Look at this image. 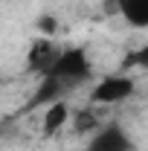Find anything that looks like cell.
I'll use <instances>...</instances> for the list:
<instances>
[{
	"mask_svg": "<svg viewBox=\"0 0 148 151\" xmlns=\"http://www.w3.org/2000/svg\"><path fill=\"white\" fill-rule=\"evenodd\" d=\"M50 76L61 78L70 90H75L78 84H84L90 78V58H87L84 50H78V47L61 50L58 58H55V64H52V70H50Z\"/></svg>",
	"mask_w": 148,
	"mask_h": 151,
	"instance_id": "6da1fadb",
	"label": "cell"
},
{
	"mask_svg": "<svg viewBox=\"0 0 148 151\" xmlns=\"http://www.w3.org/2000/svg\"><path fill=\"white\" fill-rule=\"evenodd\" d=\"M134 87L137 84L131 76H105L90 90V102L93 105H119L134 96Z\"/></svg>",
	"mask_w": 148,
	"mask_h": 151,
	"instance_id": "7a4b0ae2",
	"label": "cell"
},
{
	"mask_svg": "<svg viewBox=\"0 0 148 151\" xmlns=\"http://www.w3.org/2000/svg\"><path fill=\"white\" fill-rule=\"evenodd\" d=\"M58 52H61V50H58L50 38H38V41H32V47H29V52H26V67H29L32 73H38V76H47L52 70Z\"/></svg>",
	"mask_w": 148,
	"mask_h": 151,
	"instance_id": "3957f363",
	"label": "cell"
},
{
	"mask_svg": "<svg viewBox=\"0 0 148 151\" xmlns=\"http://www.w3.org/2000/svg\"><path fill=\"white\" fill-rule=\"evenodd\" d=\"M87 151H134V142L125 134L122 125H105L102 131L93 137V142L87 145Z\"/></svg>",
	"mask_w": 148,
	"mask_h": 151,
	"instance_id": "277c9868",
	"label": "cell"
},
{
	"mask_svg": "<svg viewBox=\"0 0 148 151\" xmlns=\"http://www.w3.org/2000/svg\"><path fill=\"white\" fill-rule=\"evenodd\" d=\"M64 93H70V87L55 78V76H41V84L35 87V93H32V102H29V108H38V105H52L58 99H64Z\"/></svg>",
	"mask_w": 148,
	"mask_h": 151,
	"instance_id": "5b68a950",
	"label": "cell"
},
{
	"mask_svg": "<svg viewBox=\"0 0 148 151\" xmlns=\"http://www.w3.org/2000/svg\"><path fill=\"white\" fill-rule=\"evenodd\" d=\"M113 9L134 29H145L148 26V0H113Z\"/></svg>",
	"mask_w": 148,
	"mask_h": 151,
	"instance_id": "8992f818",
	"label": "cell"
},
{
	"mask_svg": "<svg viewBox=\"0 0 148 151\" xmlns=\"http://www.w3.org/2000/svg\"><path fill=\"white\" fill-rule=\"evenodd\" d=\"M67 122H70V105H67L64 99L47 105V111H44V134H47V137L58 134Z\"/></svg>",
	"mask_w": 148,
	"mask_h": 151,
	"instance_id": "52a82bcc",
	"label": "cell"
},
{
	"mask_svg": "<svg viewBox=\"0 0 148 151\" xmlns=\"http://www.w3.org/2000/svg\"><path fill=\"white\" fill-rule=\"evenodd\" d=\"M99 122H96V113L90 111V108H81V111L75 113V122H73V128L75 134H84V131H93Z\"/></svg>",
	"mask_w": 148,
	"mask_h": 151,
	"instance_id": "ba28073f",
	"label": "cell"
},
{
	"mask_svg": "<svg viewBox=\"0 0 148 151\" xmlns=\"http://www.w3.org/2000/svg\"><path fill=\"white\" fill-rule=\"evenodd\" d=\"M122 67H125V70H131V67L148 70V47L137 50V52H128V55H125V64H122Z\"/></svg>",
	"mask_w": 148,
	"mask_h": 151,
	"instance_id": "9c48e42d",
	"label": "cell"
},
{
	"mask_svg": "<svg viewBox=\"0 0 148 151\" xmlns=\"http://www.w3.org/2000/svg\"><path fill=\"white\" fill-rule=\"evenodd\" d=\"M38 29H41L44 35H55V29H58V20L52 18V15H41V18H38Z\"/></svg>",
	"mask_w": 148,
	"mask_h": 151,
	"instance_id": "30bf717a",
	"label": "cell"
}]
</instances>
